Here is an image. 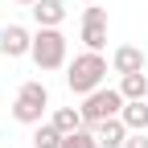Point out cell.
Here are the masks:
<instances>
[{"label":"cell","mask_w":148,"mask_h":148,"mask_svg":"<svg viewBox=\"0 0 148 148\" xmlns=\"http://www.w3.org/2000/svg\"><path fill=\"white\" fill-rule=\"evenodd\" d=\"M66 82H70L74 95H90V90H99V86L107 82V58L95 53V49L78 53V58L66 66Z\"/></svg>","instance_id":"1"},{"label":"cell","mask_w":148,"mask_h":148,"mask_svg":"<svg viewBox=\"0 0 148 148\" xmlns=\"http://www.w3.org/2000/svg\"><path fill=\"white\" fill-rule=\"evenodd\" d=\"M66 49H70V41H66L62 29H37L33 45H29V58H33L37 70H62L66 66Z\"/></svg>","instance_id":"2"},{"label":"cell","mask_w":148,"mask_h":148,"mask_svg":"<svg viewBox=\"0 0 148 148\" xmlns=\"http://www.w3.org/2000/svg\"><path fill=\"white\" fill-rule=\"evenodd\" d=\"M45 111H49V90H45V82L29 78V82L16 86V103H12V119H16V123H33V127H37Z\"/></svg>","instance_id":"3"},{"label":"cell","mask_w":148,"mask_h":148,"mask_svg":"<svg viewBox=\"0 0 148 148\" xmlns=\"http://www.w3.org/2000/svg\"><path fill=\"white\" fill-rule=\"evenodd\" d=\"M82 123L86 127H95L103 119H115L119 111H123V95H119V86H99V90H90V95H82Z\"/></svg>","instance_id":"4"},{"label":"cell","mask_w":148,"mask_h":148,"mask_svg":"<svg viewBox=\"0 0 148 148\" xmlns=\"http://www.w3.org/2000/svg\"><path fill=\"white\" fill-rule=\"evenodd\" d=\"M82 45L95 49V53H103V45H107V8L90 4L82 12Z\"/></svg>","instance_id":"5"},{"label":"cell","mask_w":148,"mask_h":148,"mask_svg":"<svg viewBox=\"0 0 148 148\" xmlns=\"http://www.w3.org/2000/svg\"><path fill=\"white\" fill-rule=\"evenodd\" d=\"M29 45H33V33L25 25H4L0 29V53L4 58H25Z\"/></svg>","instance_id":"6"},{"label":"cell","mask_w":148,"mask_h":148,"mask_svg":"<svg viewBox=\"0 0 148 148\" xmlns=\"http://www.w3.org/2000/svg\"><path fill=\"white\" fill-rule=\"evenodd\" d=\"M144 62H148V58H144V49H140V45H119L115 53H111V70H115L119 78H123V74H140Z\"/></svg>","instance_id":"7"},{"label":"cell","mask_w":148,"mask_h":148,"mask_svg":"<svg viewBox=\"0 0 148 148\" xmlns=\"http://www.w3.org/2000/svg\"><path fill=\"white\" fill-rule=\"evenodd\" d=\"M29 12H33L37 29H62V21H66V4L62 0H37Z\"/></svg>","instance_id":"8"},{"label":"cell","mask_w":148,"mask_h":148,"mask_svg":"<svg viewBox=\"0 0 148 148\" xmlns=\"http://www.w3.org/2000/svg\"><path fill=\"white\" fill-rule=\"evenodd\" d=\"M90 132H95L99 148H123V140H127V127H123V119H119V115H115V119H103V123H95Z\"/></svg>","instance_id":"9"},{"label":"cell","mask_w":148,"mask_h":148,"mask_svg":"<svg viewBox=\"0 0 148 148\" xmlns=\"http://www.w3.org/2000/svg\"><path fill=\"white\" fill-rule=\"evenodd\" d=\"M119 119H123V127H127V132H148V103H144V99L123 103Z\"/></svg>","instance_id":"10"},{"label":"cell","mask_w":148,"mask_h":148,"mask_svg":"<svg viewBox=\"0 0 148 148\" xmlns=\"http://www.w3.org/2000/svg\"><path fill=\"white\" fill-rule=\"evenodd\" d=\"M49 123L58 127L62 136H70V132H78V127H86V123H82V111H78V107H58V111L49 115Z\"/></svg>","instance_id":"11"},{"label":"cell","mask_w":148,"mask_h":148,"mask_svg":"<svg viewBox=\"0 0 148 148\" xmlns=\"http://www.w3.org/2000/svg\"><path fill=\"white\" fill-rule=\"evenodd\" d=\"M119 95H123V103L148 99V74H144V70H140V74H123V78H119Z\"/></svg>","instance_id":"12"},{"label":"cell","mask_w":148,"mask_h":148,"mask_svg":"<svg viewBox=\"0 0 148 148\" xmlns=\"http://www.w3.org/2000/svg\"><path fill=\"white\" fill-rule=\"evenodd\" d=\"M33 148H62V132L53 123H37L33 132Z\"/></svg>","instance_id":"13"},{"label":"cell","mask_w":148,"mask_h":148,"mask_svg":"<svg viewBox=\"0 0 148 148\" xmlns=\"http://www.w3.org/2000/svg\"><path fill=\"white\" fill-rule=\"evenodd\" d=\"M62 148H99V140H95V132H90V127H78V132L62 136Z\"/></svg>","instance_id":"14"},{"label":"cell","mask_w":148,"mask_h":148,"mask_svg":"<svg viewBox=\"0 0 148 148\" xmlns=\"http://www.w3.org/2000/svg\"><path fill=\"white\" fill-rule=\"evenodd\" d=\"M123 148H148V136H144V132H127Z\"/></svg>","instance_id":"15"},{"label":"cell","mask_w":148,"mask_h":148,"mask_svg":"<svg viewBox=\"0 0 148 148\" xmlns=\"http://www.w3.org/2000/svg\"><path fill=\"white\" fill-rule=\"evenodd\" d=\"M16 4H25V8H33V4H37V0H16Z\"/></svg>","instance_id":"16"},{"label":"cell","mask_w":148,"mask_h":148,"mask_svg":"<svg viewBox=\"0 0 148 148\" xmlns=\"http://www.w3.org/2000/svg\"><path fill=\"white\" fill-rule=\"evenodd\" d=\"M86 4H95V0H86Z\"/></svg>","instance_id":"17"}]
</instances>
